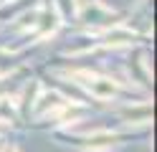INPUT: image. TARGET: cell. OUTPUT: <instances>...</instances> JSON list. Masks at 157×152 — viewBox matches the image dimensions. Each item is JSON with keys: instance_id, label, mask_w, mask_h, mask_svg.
Here are the masks:
<instances>
[{"instance_id": "cell-1", "label": "cell", "mask_w": 157, "mask_h": 152, "mask_svg": "<svg viewBox=\"0 0 157 152\" xmlns=\"http://www.w3.org/2000/svg\"><path fill=\"white\" fill-rule=\"evenodd\" d=\"M86 79H89V91L94 96H99V99H106V96H112L117 86H114V81L112 79H101V76H89V74H84Z\"/></svg>"}, {"instance_id": "cell-2", "label": "cell", "mask_w": 157, "mask_h": 152, "mask_svg": "<svg viewBox=\"0 0 157 152\" xmlns=\"http://www.w3.org/2000/svg\"><path fill=\"white\" fill-rule=\"evenodd\" d=\"M150 114H152V109L147 107V104H144V107H129V109L122 111V117H124V119H132V122H147Z\"/></svg>"}, {"instance_id": "cell-3", "label": "cell", "mask_w": 157, "mask_h": 152, "mask_svg": "<svg viewBox=\"0 0 157 152\" xmlns=\"http://www.w3.org/2000/svg\"><path fill=\"white\" fill-rule=\"evenodd\" d=\"M129 41H134L129 30H109L106 33V43L109 46H122V43H129Z\"/></svg>"}, {"instance_id": "cell-4", "label": "cell", "mask_w": 157, "mask_h": 152, "mask_svg": "<svg viewBox=\"0 0 157 152\" xmlns=\"http://www.w3.org/2000/svg\"><path fill=\"white\" fill-rule=\"evenodd\" d=\"M112 142H114L112 134H96V137L89 139V147H91V150H96V147H109Z\"/></svg>"}]
</instances>
